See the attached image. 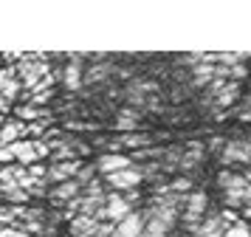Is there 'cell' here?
Wrapping results in <instances>:
<instances>
[{
  "label": "cell",
  "mask_w": 251,
  "mask_h": 237,
  "mask_svg": "<svg viewBox=\"0 0 251 237\" xmlns=\"http://www.w3.org/2000/svg\"><path fill=\"white\" fill-rule=\"evenodd\" d=\"M144 144H150V135L147 133H122V135H116L113 141H107V147H144Z\"/></svg>",
  "instance_id": "14"
},
{
  "label": "cell",
  "mask_w": 251,
  "mask_h": 237,
  "mask_svg": "<svg viewBox=\"0 0 251 237\" xmlns=\"http://www.w3.org/2000/svg\"><path fill=\"white\" fill-rule=\"evenodd\" d=\"M144 175H147V172H144L141 167H130V169L116 172V175H107L104 181H107V186H110V189H116V192H122V195H125V192H130L133 186H138V184L144 181Z\"/></svg>",
  "instance_id": "4"
},
{
  "label": "cell",
  "mask_w": 251,
  "mask_h": 237,
  "mask_svg": "<svg viewBox=\"0 0 251 237\" xmlns=\"http://www.w3.org/2000/svg\"><path fill=\"white\" fill-rule=\"evenodd\" d=\"M127 214H133V203L127 201V195H122V192H110V195L104 198V209H102L99 217L110 220V223H122Z\"/></svg>",
  "instance_id": "2"
},
{
  "label": "cell",
  "mask_w": 251,
  "mask_h": 237,
  "mask_svg": "<svg viewBox=\"0 0 251 237\" xmlns=\"http://www.w3.org/2000/svg\"><path fill=\"white\" fill-rule=\"evenodd\" d=\"M206 206H209V198H206L203 189L192 192V195L186 198V206H183V220H186L189 229H195V232L201 229V220H203V214H206Z\"/></svg>",
  "instance_id": "3"
},
{
  "label": "cell",
  "mask_w": 251,
  "mask_h": 237,
  "mask_svg": "<svg viewBox=\"0 0 251 237\" xmlns=\"http://www.w3.org/2000/svg\"><path fill=\"white\" fill-rule=\"evenodd\" d=\"M201 161H203V147L198 144V141H192V144H189V153H183L181 161H178V169H183V172H192Z\"/></svg>",
  "instance_id": "13"
},
{
  "label": "cell",
  "mask_w": 251,
  "mask_h": 237,
  "mask_svg": "<svg viewBox=\"0 0 251 237\" xmlns=\"http://www.w3.org/2000/svg\"><path fill=\"white\" fill-rule=\"evenodd\" d=\"M138 122H141V113L133 110V107H127V110H122L116 116V130H119V133H130V130L138 127Z\"/></svg>",
  "instance_id": "15"
},
{
  "label": "cell",
  "mask_w": 251,
  "mask_h": 237,
  "mask_svg": "<svg viewBox=\"0 0 251 237\" xmlns=\"http://www.w3.org/2000/svg\"><path fill=\"white\" fill-rule=\"evenodd\" d=\"M40 237H57V235H54L51 229H43V235H40Z\"/></svg>",
  "instance_id": "24"
},
{
  "label": "cell",
  "mask_w": 251,
  "mask_h": 237,
  "mask_svg": "<svg viewBox=\"0 0 251 237\" xmlns=\"http://www.w3.org/2000/svg\"><path fill=\"white\" fill-rule=\"evenodd\" d=\"M215 79H217V65H212V62H201V65L192 68V85H198V88L212 85Z\"/></svg>",
  "instance_id": "12"
},
{
  "label": "cell",
  "mask_w": 251,
  "mask_h": 237,
  "mask_svg": "<svg viewBox=\"0 0 251 237\" xmlns=\"http://www.w3.org/2000/svg\"><path fill=\"white\" fill-rule=\"evenodd\" d=\"M113 71H116V68L110 65V62H96V65H91L88 71H85V85H96V82L107 79Z\"/></svg>",
  "instance_id": "16"
},
{
  "label": "cell",
  "mask_w": 251,
  "mask_h": 237,
  "mask_svg": "<svg viewBox=\"0 0 251 237\" xmlns=\"http://www.w3.org/2000/svg\"><path fill=\"white\" fill-rule=\"evenodd\" d=\"M62 82L68 90H79L85 85V71H82V56L79 54H71L68 65H65V74H62Z\"/></svg>",
  "instance_id": "11"
},
{
  "label": "cell",
  "mask_w": 251,
  "mask_h": 237,
  "mask_svg": "<svg viewBox=\"0 0 251 237\" xmlns=\"http://www.w3.org/2000/svg\"><path fill=\"white\" fill-rule=\"evenodd\" d=\"M223 235H226V223H223L220 217H209V220L198 229L195 237H223Z\"/></svg>",
  "instance_id": "18"
},
{
  "label": "cell",
  "mask_w": 251,
  "mask_h": 237,
  "mask_svg": "<svg viewBox=\"0 0 251 237\" xmlns=\"http://www.w3.org/2000/svg\"><path fill=\"white\" fill-rule=\"evenodd\" d=\"M46 156H51V147L46 141H37V138H23L17 144H9L0 150V161H20L23 167H31Z\"/></svg>",
  "instance_id": "1"
},
{
  "label": "cell",
  "mask_w": 251,
  "mask_h": 237,
  "mask_svg": "<svg viewBox=\"0 0 251 237\" xmlns=\"http://www.w3.org/2000/svg\"><path fill=\"white\" fill-rule=\"evenodd\" d=\"M14 113H17L20 122H37V119L48 116V113L43 110V107H37V105H20V107H14Z\"/></svg>",
  "instance_id": "19"
},
{
  "label": "cell",
  "mask_w": 251,
  "mask_h": 237,
  "mask_svg": "<svg viewBox=\"0 0 251 237\" xmlns=\"http://www.w3.org/2000/svg\"><path fill=\"white\" fill-rule=\"evenodd\" d=\"M223 161L226 164H246L251 161V138H234L223 144Z\"/></svg>",
  "instance_id": "6"
},
{
  "label": "cell",
  "mask_w": 251,
  "mask_h": 237,
  "mask_svg": "<svg viewBox=\"0 0 251 237\" xmlns=\"http://www.w3.org/2000/svg\"><path fill=\"white\" fill-rule=\"evenodd\" d=\"M79 195H82V186H79V181H76V178H74V181H65V184H57L54 189L48 192V198L57 203V206H62V203L68 206V203L76 201Z\"/></svg>",
  "instance_id": "10"
},
{
  "label": "cell",
  "mask_w": 251,
  "mask_h": 237,
  "mask_svg": "<svg viewBox=\"0 0 251 237\" xmlns=\"http://www.w3.org/2000/svg\"><path fill=\"white\" fill-rule=\"evenodd\" d=\"M144 226H147V217L133 212V214H127L122 223L113 226V235L110 237H141L144 235Z\"/></svg>",
  "instance_id": "8"
},
{
  "label": "cell",
  "mask_w": 251,
  "mask_h": 237,
  "mask_svg": "<svg viewBox=\"0 0 251 237\" xmlns=\"http://www.w3.org/2000/svg\"><path fill=\"white\" fill-rule=\"evenodd\" d=\"M189 186H192V181H189V178H175L170 184V192H172V195H181V192H186Z\"/></svg>",
  "instance_id": "23"
},
{
  "label": "cell",
  "mask_w": 251,
  "mask_h": 237,
  "mask_svg": "<svg viewBox=\"0 0 251 237\" xmlns=\"http://www.w3.org/2000/svg\"><path fill=\"white\" fill-rule=\"evenodd\" d=\"M79 169H82V164H79V161H54V164L48 167V175H46V181H51V184L57 186V184H65V181H74L76 175H79Z\"/></svg>",
  "instance_id": "7"
},
{
  "label": "cell",
  "mask_w": 251,
  "mask_h": 237,
  "mask_svg": "<svg viewBox=\"0 0 251 237\" xmlns=\"http://www.w3.org/2000/svg\"><path fill=\"white\" fill-rule=\"evenodd\" d=\"M167 232H170L167 223H161L155 217H147V226H144V235L141 237H167Z\"/></svg>",
  "instance_id": "20"
},
{
  "label": "cell",
  "mask_w": 251,
  "mask_h": 237,
  "mask_svg": "<svg viewBox=\"0 0 251 237\" xmlns=\"http://www.w3.org/2000/svg\"><path fill=\"white\" fill-rule=\"evenodd\" d=\"M6 107H9V102H6L3 96H0V110H6Z\"/></svg>",
  "instance_id": "25"
},
{
  "label": "cell",
  "mask_w": 251,
  "mask_h": 237,
  "mask_svg": "<svg viewBox=\"0 0 251 237\" xmlns=\"http://www.w3.org/2000/svg\"><path fill=\"white\" fill-rule=\"evenodd\" d=\"M240 96V82H226L223 88L217 90V96H215V105L217 107H228L231 102Z\"/></svg>",
  "instance_id": "17"
},
{
  "label": "cell",
  "mask_w": 251,
  "mask_h": 237,
  "mask_svg": "<svg viewBox=\"0 0 251 237\" xmlns=\"http://www.w3.org/2000/svg\"><path fill=\"white\" fill-rule=\"evenodd\" d=\"M130 167H136V164H133V158L125 156V153H102L99 161H96V169L102 172L104 178H107V175H116V172H122V169H130Z\"/></svg>",
  "instance_id": "5"
},
{
  "label": "cell",
  "mask_w": 251,
  "mask_h": 237,
  "mask_svg": "<svg viewBox=\"0 0 251 237\" xmlns=\"http://www.w3.org/2000/svg\"><path fill=\"white\" fill-rule=\"evenodd\" d=\"M20 90H23V85H20V77H17V68H3L0 71V96L6 102H12L20 96Z\"/></svg>",
  "instance_id": "9"
},
{
  "label": "cell",
  "mask_w": 251,
  "mask_h": 237,
  "mask_svg": "<svg viewBox=\"0 0 251 237\" xmlns=\"http://www.w3.org/2000/svg\"><path fill=\"white\" fill-rule=\"evenodd\" d=\"M85 198H107V195H104V189H102V181L93 178L91 184L85 186Z\"/></svg>",
  "instance_id": "22"
},
{
  "label": "cell",
  "mask_w": 251,
  "mask_h": 237,
  "mask_svg": "<svg viewBox=\"0 0 251 237\" xmlns=\"http://www.w3.org/2000/svg\"><path fill=\"white\" fill-rule=\"evenodd\" d=\"M223 237H251V229H249L246 223H243V220H237L234 226H228L226 235H223Z\"/></svg>",
  "instance_id": "21"
}]
</instances>
